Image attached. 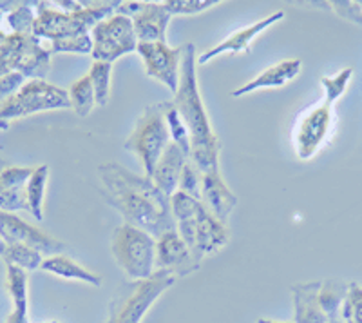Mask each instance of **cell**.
Wrapping results in <instances>:
<instances>
[{
    "label": "cell",
    "mask_w": 362,
    "mask_h": 323,
    "mask_svg": "<svg viewBox=\"0 0 362 323\" xmlns=\"http://www.w3.org/2000/svg\"><path fill=\"white\" fill-rule=\"evenodd\" d=\"M98 174L103 183V196L124 216L125 224L144 229L154 238L176 231L170 198L148 176H138L118 164H102Z\"/></svg>",
    "instance_id": "6da1fadb"
},
{
    "label": "cell",
    "mask_w": 362,
    "mask_h": 323,
    "mask_svg": "<svg viewBox=\"0 0 362 323\" xmlns=\"http://www.w3.org/2000/svg\"><path fill=\"white\" fill-rule=\"evenodd\" d=\"M181 53L180 84L174 93L173 106L183 118L190 133V157L196 169L202 174L219 171L221 140L210 124L209 113L203 104L198 87V57L196 46L185 44Z\"/></svg>",
    "instance_id": "7a4b0ae2"
},
{
    "label": "cell",
    "mask_w": 362,
    "mask_h": 323,
    "mask_svg": "<svg viewBox=\"0 0 362 323\" xmlns=\"http://www.w3.org/2000/svg\"><path fill=\"white\" fill-rule=\"evenodd\" d=\"M176 231L190 249L194 256L203 261V258L216 254L228 244V229L214 215H210L199 200L176 191L170 196Z\"/></svg>",
    "instance_id": "3957f363"
},
{
    "label": "cell",
    "mask_w": 362,
    "mask_h": 323,
    "mask_svg": "<svg viewBox=\"0 0 362 323\" xmlns=\"http://www.w3.org/2000/svg\"><path fill=\"white\" fill-rule=\"evenodd\" d=\"M119 2H98L74 13L60 11L51 8L49 2H37L38 15L35 18L33 35L37 38H47L51 42L67 40L89 35L98 22L116 11Z\"/></svg>",
    "instance_id": "277c9868"
},
{
    "label": "cell",
    "mask_w": 362,
    "mask_h": 323,
    "mask_svg": "<svg viewBox=\"0 0 362 323\" xmlns=\"http://www.w3.org/2000/svg\"><path fill=\"white\" fill-rule=\"evenodd\" d=\"M111 254L131 282H144L156 273V240L144 229L119 225L112 234Z\"/></svg>",
    "instance_id": "5b68a950"
},
{
    "label": "cell",
    "mask_w": 362,
    "mask_h": 323,
    "mask_svg": "<svg viewBox=\"0 0 362 323\" xmlns=\"http://www.w3.org/2000/svg\"><path fill=\"white\" fill-rule=\"evenodd\" d=\"M167 102L148 106L136 120L134 129L125 140V149L134 153L144 164L145 176L151 178L158 160L161 158L167 145L170 144L169 125L165 118Z\"/></svg>",
    "instance_id": "8992f818"
},
{
    "label": "cell",
    "mask_w": 362,
    "mask_h": 323,
    "mask_svg": "<svg viewBox=\"0 0 362 323\" xmlns=\"http://www.w3.org/2000/svg\"><path fill=\"white\" fill-rule=\"evenodd\" d=\"M51 51L35 35H8L0 42V76L18 71L25 79L44 80L49 73Z\"/></svg>",
    "instance_id": "52a82bcc"
},
{
    "label": "cell",
    "mask_w": 362,
    "mask_h": 323,
    "mask_svg": "<svg viewBox=\"0 0 362 323\" xmlns=\"http://www.w3.org/2000/svg\"><path fill=\"white\" fill-rule=\"evenodd\" d=\"M54 109H71L69 93L45 80H28L13 96L0 104V120H13Z\"/></svg>",
    "instance_id": "ba28073f"
},
{
    "label": "cell",
    "mask_w": 362,
    "mask_h": 323,
    "mask_svg": "<svg viewBox=\"0 0 362 323\" xmlns=\"http://www.w3.org/2000/svg\"><path fill=\"white\" fill-rule=\"evenodd\" d=\"M174 280L176 278L170 273L158 269L144 282H134L127 293L116 296L105 323H140L161 293L173 287Z\"/></svg>",
    "instance_id": "9c48e42d"
},
{
    "label": "cell",
    "mask_w": 362,
    "mask_h": 323,
    "mask_svg": "<svg viewBox=\"0 0 362 323\" xmlns=\"http://www.w3.org/2000/svg\"><path fill=\"white\" fill-rule=\"evenodd\" d=\"M93 60L95 62H116L118 58L138 50V37H136L134 24L129 17L119 13H111L107 18L93 28Z\"/></svg>",
    "instance_id": "30bf717a"
},
{
    "label": "cell",
    "mask_w": 362,
    "mask_h": 323,
    "mask_svg": "<svg viewBox=\"0 0 362 323\" xmlns=\"http://www.w3.org/2000/svg\"><path fill=\"white\" fill-rule=\"evenodd\" d=\"M136 53L144 60L145 73L151 79H156L176 93L183 47H170L167 42H138Z\"/></svg>",
    "instance_id": "8fae6325"
},
{
    "label": "cell",
    "mask_w": 362,
    "mask_h": 323,
    "mask_svg": "<svg viewBox=\"0 0 362 323\" xmlns=\"http://www.w3.org/2000/svg\"><path fill=\"white\" fill-rule=\"evenodd\" d=\"M116 13L131 18L138 42H167L165 33L173 15L163 2H119Z\"/></svg>",
    "instance_id": "7c38bea8"
},
{
    "label": "cell",
    "mask_w": 362,
    "mask_h": 323,
    "mask_svg": "<svg viewBox=\"0 0 362 323\" xmlns=\"http://www.w3.org/2000/svg\"><path fill=\"white\" fill-rule=\"evenodd\" d=\"M334 120V104L322 102L299 122L296 131V153L300 160H310L325 144Z\"/></svg>",
    "instance_id": "4fadbf2b"
},
{
    "label": "cell",
    "mask_w": 362,
    "mask_h": 323,
    "mask_svg": "<svg viewBox=\"0 0 362 323\" xmlns=\"http://www.w3.org/2000/svg\"><path fill=\"white\" fill-rule=\"evenodd\" d=\"M0 237L6 244H24L37 249L38 253L51 254V256L62 253L66 249L62 242L54 240L38 227L28 224L15 212L0 211Z\"/></svg>",
    "instance_id": "5bb4252c"
},
{
    "label": "cell",
    "mask_w": 362,
    "mask_h": 323,
    "mask_svg": "<svg viewBox=\"0 0 362 323\" xmlns=\"http://www.w3.org/2000/svg\"><path fill=\"white\" fill-rule=\"evenodd\" d=\"M199 266L202 261L194 256L192 249L181 240L177 231L163 232L156 238V267L160 271H167L174 278H183L198 271Z\"/></svg>",
    "instance_id": "9a60e30c"
},
{
    "label": "cell",
    "mask_w": 362,
    "mask_h": 323,
    "mask_svg": "<svg viewBox=\"0 0 362 323\" xmlns=\"http://www.w3.org/2000/svg\"><path fill=\"white\" fill-rule=\"evenodd\" d=\"M283 17H284V11H277V13H274V15H270V17L264 18V21H259V22H255V24L248 26V28L239 29V31L232 33L228 38H225L221 44H218V46H214V47H210V50H206L205 53L199 55L198 64H209L210 60H214L216 57H219V55H225V53H230V55L247 53L248 46H250L252 42L259 37L263 31H267L268 28H272L274 24H277V22H279Z\"/></svg>",
    "instance_id": "2e32d148"
},
{
    "label": "cell",
    "mask_w": 362,
    "mask_h": 323,
    "mask_svg": "<svg viewBox=\"0 0 362 323\" xmlns=\"http://www.w3.org/2000/svg\"><path fill=\"white\" fill-rule=\"evenodd\" d=\"M202 203L210 215L226 224L238 205V196L228 189L219 171L202 174Z\"/></svg>",
    "instance_id": "e0dca14e"
},
{
    "label": "cell",
    "mask_w": 362,
    "mask_h": 323,
    "mask_svg": "<svg viewBox=\"0 0 362 323\" xmlns=\"http://www.w3.org/2000/svg\"><path fill=\"white\" fill-rule=\"evenodd\" d=\"M187 162H189V154L181 149L180 145L170 142L160 160H158L153 174H151V180L154 182V186L169 198L177 191L181 173H183V167H185Z\"/></svg>",
    "instance_id": "ac0fdd59"
},
{
    "label": "cell",
    "mask_w": 362,
    "mask_h": 323,
    "mask_svg": "<svg viewBox=\"0 0 362 323\" xmlns=\"http://www.w3.org/2000/svg\"><path fill=\"white\" fill-rule=\"evenodd\" d=\"M300 71H303V62H300L299 58H288V60H283V62L279 64H274L272 67L264 69L263 73H259L255 79H252L250 82L234 89V91H232V96H234V98H239V96L259 91V89L283 87L284 84L296 80L297 76L300 75Z\"/></svg>",
    "instance_id": "d6986e66"
},
{
    "label": "cell",
    "mask_w": 362,
    "mask_h": 323,
    "mask_svg": "<svg viewBox=\"0 0 362 323\" xmlns=\"http://www.w3.org/2000/svg\"><path fill=\"white\" fill-rule=\"evenodd\" d=\"M6 289L13 298V312L6 323H29L28 319V276L21 267L6 264Z\"/></svg>",
    "instance_id": "ffe728a7"
},
{
    "label": "cell",
    "mask_w": 362,
    "mask_h": 323,
    "mask_svg": "<svg viewBox=\"0 0 362 323\" xmlns=\"http://www.w3.org/2000/svg\"><path fill=\"white\" fill-rule=\"evenodd\" d=\"M40 269L58 278H64V280H76V282L89 283V285L95 287L102 285V276L87 271L86 267L80 266L78 261L71 260L66 254H54V256L45 258L42 261Z\"/></svg>",
    "instance_id": "44dd1931"
},
{
    "label": "cell",
    "mask_w": 362,
    "mask_h": 323,
    "mask_svg": "<svg viewBox=\"0 0 362 323\" xmlns=\"http://www.w3.org/2000/svg\"><path fill=\"white\" fill-rule=\"evenodd\" d=\"M49 180V167L38 166L33 169V174L25 182V200H28V209L33 215L35 220L42 222L44 220V196L45 187Z\"/></svg>",
    "instance_id": "7402d4cb"
},
{
    "label": "cell",
    "mask_w": 362,
    "mask_h": 323,
    "mask_svg": "<svg viewBox=\"0 0 362 323\" xmlns=\"http://www.w3.org/2000/svg\"><path fill=\"white\" fill-rule=\"evenodd\" d=\"M69 100H71V109L78 116H89L90 111L96 106V96L93 84H90L89 75L82 76L80 80L71 84L69 87Z\"/></svg>",
    "instance_id": "603a6c76"
},
{
    "label": "cell",
    "mask_w": 362,
    "mask_h": 323,
    "mask_svg": "<svg viewBox=\"0 0 362 323\" xmlns=\"http://www.w3.org/2000/svg\"><path fill=\"white\" fill-rule=\"evenodd\" d=\"M89 79L93 84L96 96V106L105 108L109 104L111 96V76H112V64L109 62H93L89 69Z\"/></svg>",
    "instance_id": "cb8c5ba5"
},
{
    "label": "cell",
    "mask_w": 362,
    "mask_h": 323,
    "mask_svg": "<svg viewBox=\"0 0 362 323\" xmlns=\"http://www.w3.org/2000/svg\"><path fill=\"white\" fill-rule=\"evenodd\" d=\"M2 260L6 264H13V266L21 267L24 271H35L40 269L42 261V253H38L37 249L29 247L24 244H8L6 247V254L2 256Z\"/></svg>",
    "instance_id": "d4e9b609"
},
{
    "label": "cell",
    "mask_w": 362,
    "mask_h": 323,
    "mask_svg": "<svg viewBox=\"0 0 362 323\" xmlns=\"http://www.w3.org/2000/svg\"><path fill=\"white\" fill-rule=\"evenodd\" d=\"M165 118H167V125H169L170 142H174L176 145H180L181 149L185 151V153L190 157L189 128L185 125V122H183V118L180 116V113L176 111V108L173 106V102H167V111H165Z\"/></svg>",
    "instance_id": "484cf974"
},
{
    "label": "cell",
    "mask_w": 362,
    "mask_h": 323,
    "mask_svg": "<svg viewBox=\"0 0 362 323\" xmlns=\"http://www.w3.org/2000/svg\"><path fill=\"white\" fill-rule=\"evenodd\" d=\"M351 76H354V67H344L341 73L335 76H321V86L325 87V100L334 104L344 95L346 87L350 84Z\"/></svg>",
    "instance_id": "4316f807"
},
{
    "label": "cell",
    "mask_w": 362,
    "mask_h": 323,
    "mask_svg": "<svg viewBox=\"0 0 362 323\" xmlns=\"http://www.w3.org/2000/svg\"><path fill=\"white\" fill-rule=\"evenodd\" d=\"M342 319L344 323H362V287L350 283L342 302Z\"/></svg>",
    "instance_id": "83f0119b"
},
{
    "label": "cell",
    "mask_w": 362,
    "mask_h": 323,
    "mask_svg": "<svg viewBox=\"0 0 362 323\" xmlns=\"http://www.w3.org/2000/svg\"><path fill=\"white\" fill-rule=\"evenodd\" d=\"M33 4L28 2H21L17 8L9 11L8 22L11 26L13 33L18 35H33V26H35V15H33Z\"/></svg>",
    "instance_id": "f1b7e54d"
},
{
    "label": "cell",
    "mask_w": 362,
    "mask_h": 323,
    "mask_svg": "<svg viewBox=\"0 0 362 323\" xmlns=\"http://www.w3.org/2000/svg\"><path fill=\"white\" fill-rule=\"evenodd\" d=\"M219 4V0H165L163 6L170 15H198Z\"/></svg>",
    "instance_id": "f546056e"
},
{
    "label": "cell",
    "mask_w": 362,
    "mask_h": 323,
    "mask_svg": "<svg viewBox=\"0 0 362 323\" xmlns=\"http://www.w3.org/2000/svg\"><path fill=\"white\" fill-rule=\"evenodd\" d=\"M177 191H181V193H185V195L192 196V198L202 202V173L196 169V166L190 160L183 167Z\"/></svg>",
    "instance_id": "4dcf8cb0"
},
{
    "label": "cell",
    "mask_w": 362,
    "mask_h": 323,
    "mask_svg": "<svg viewBox=\"0 0 362 323\" xmlns=\"http://www.w3.org/2000/svg\"><path fill=\"white\" fill-rule=\"evenodd\" d=\"M49 51L51 55L53 53L90 55L93 53V38H90V35H83V37H78V38H67V40L51 42Z\"/></svg>",
    "instance_id": "1f68e13d"
},
{
    "label": "cell",
    "mask_w": 362,
    "mask_h": 323,
    "mask_svg": "<svg viewBox=\"0 0 362 323\" xmlns=\"http://www.w3.org/2000/svg\"><path fill=\"white\" fill-rule=\"evenodd\" d=\"M35 167H6L4 171H0V193L13 189V187L25 186L29 176L33 174Z\"/></svg>",
    "instance_id": "d6a6232c"
},
{
    "label": "cell",
    "mask_w": 362,
    "mask_h": 323,
    "mask_svg": "<svg viewBox=\"0 0 362 323\" xmlns=\"http://www.w3.org/2000/svg\"><path fill=\"white\" fill-rule=\"evenodd\" d=\"M25 186L13 187V189L0 193V211L6 212H15L21 209H28V200H25Z\"/></svg>",
    "instance_id": "836d02e7"
},
{
    "label": "cell",
    "mask_w": 362,
    "mask_h": 323,
    "mask_svg": "<svg viewBox=\"0 0 362 323\" xmlns=\"http://www.w3.org/2000/svg\"><path fill=\"white\" fill-rule=\"evenodd\" d=\"M329 6L334 8V11L337 13L339 17H342L344 21L355 22V24L362 26V8L358 2H350V0H334L329 2Z\"/></svg>",
    "instance_id": "e575fe53"
},
{
    "label": "cell",
    "mask_w": 362,
    "mask_h": 323,
    "mask_svg": "<svg viewBox=\"0 0 362 323\" xmlns=\"http://www.w3.org/2000/svg\"><path fill=\"white\" fill-rule=\"evenodd\" d=\"M25 84V76L18 71H13V73H8V75L0 76V104L8 100L9 96H13L15 93L21 89Z\"/></svg>",
    "instance_id": "d590c367"
},
{
    "label": "cell",
    "mask_w": 362,
    "mask_h": 323,
    "mask_svg": "<svg viewBox=\"0 0 362 323\" xmlns=\"http://www.w3.org/2000/svg\"><path fill=\"white\" fill-rule=\"evenodd\" d=\"M6 247H8V244H6V242L2 240V237H0V258L6 254Z\"/></svg>",
    "instance_id": "8d00e7d4"
},
{
    "label": "cell",
    "mask_w": 362,
    "mask_h": 323,
    "mask_svg": "<svg viewBox=\"0 0 362 323\" xmlns=\"http://www.w3.org/2000/svg\"><path fill=\"white\" fill-rule=\"evenodd\" d=\"M9 128V122H6V120H0V129H2V131H6V129Z\"/></svg>",
    "instance_id": "74e56055"
},
{
    "label": "cell",
    "mask_w": 362,
    "mask_h": 323,
    "mask_svg": "<svg viewBox=\"0 0 362 323\" xmlns=\"http://www.w3.org/2000/svg\"><path fill=\"white\" fill-rule=\"evenodd\" d=\"M6 37H8V35H6V33H4V31H2V29H0V42L4 40V38H6Z\"/></svg>",
    "instance_id": "f35d334b"
},
{
    "label": "cell",
    "mask_w": 362,
    "mask_h": 323,
    "mask_svg": "<svg viewBox=\"0 0 362 323\" xmlns=\"http://www.w3.org/2000/svg\"><path fill=\"white\" fill-rule=\"evenodd\" d=\"M259 323H277V322H270V319H259ZM288 323V322H286Z\"/></svg>",
    "instance_id": "ab89813d"
},
{
    "label": "cell",
    "mask_w": 362,
    "mask_h": 323,
    "mask_svg": "<svg viewBox=\"0 0 362 323\" xmlns=\"http://www.w3.org/2000/svg\"><path fill=\"white\" fill-rule=\"evenodd\" d=\"M6 167H4V162H2V158H0V171H4Z\"/></svg>",
    "instance_id": "60d3db41"
},
{
    "label": "cell",
    "mask_w": 362,
    "mask_h": 323,
    "mask_svg": "<svg viewBox=\"0 0 362 323\" xmlns=\"http://www.w3.org/2000/svg\"><path fill=\"white\" fill-rule=\"evenodd\" d=\"M358 4H361V8H362V0H361V2H358Z\"/></svg>",
    "instance_id": "b9f144b4"
},
{
    "label": "cell",
    "mask_w": 362,
    "mask_h": 323,
    "mask_svg": "<svg viewBox=\"0 0 362 323\" xmlns=\"http://www.w3.org/2000/svg\"><path fill=\"white\" fill-rule=\"evenodd\" d=\"M51 323H57V322H51Z\"/></svg>",
    "instance_id": "7bdbcfd3"
}]
</instances>
